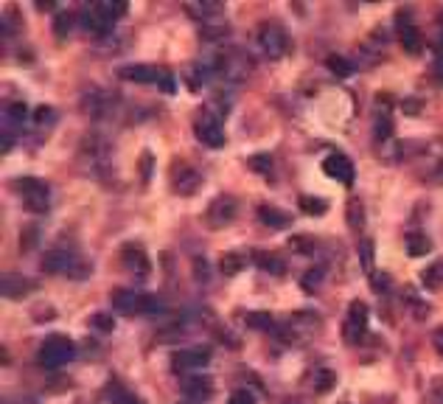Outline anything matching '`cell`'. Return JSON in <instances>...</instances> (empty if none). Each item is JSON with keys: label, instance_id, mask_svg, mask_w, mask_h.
Returning <instances> with one entry per match:
<instances>
[{"label": "cell", "instance_id": "obj_1", "mask_svg": "<svg viewBox=\"0 0 443 404\" xmlns=\"http://www.w3.org/2000/svg\"><path fill=\"white\" fill-rule=\"evenodd\" d=\"M124 14H127V3H124V0L93 3L88 11H85L82 23H85V29H90L93 34H107V31L113 29V23H115L118 17H124Z\"/></svg>", "mask_w": 443, "mask_h": 404}, {"label": "cell", "instance_id": "obj_2", "mask_svg": "<svg viewBox=\"0 0 443 404\" xmlns=\"http://www.w3.org/2000/svg\"><path fill=\"white\" fill-rule=\"evenodd\" d=\"M73 343L68 340V337H62V334H53V337H48L43 343V348H40V365L48 368V371H53V368H62V365H68L71 359H73Z\"/></svg>", "mask_w": 443, "mask_h": 404}, {"label": "cell", "instance_id": "obj_3", "mask_svg": "<svg viewBox=\"0 0 443 404\" xmlns=\"http://www.w3.org/2000/svg\"><path fill=\"white\" fill-rule=\"evenodd\" d=\"M17 191L23 197V205L34 214H43L48 211V185L43 180H34V177H23L17 180Z\"/></svg>", "mask_w": 443, "mask_h": 404}, {"label": "cell", "instance_id": "obj_4", "mask_svg": "<svg viewBox=\"0 0 443 404\" xmlns=\"http://www.w3.org/2000/svg\"><path fill=\"white\" fill-rule=\"evenodd\" d=\"M194 133L197 138L205 143V146H211V149H219L222 143H224V133H222V115L219 113H202L197 121H194Z\"/></svg>", "mask_w": 443, "mask_h": 404}, {"label": "cell", "instance_id": "obj_5", "mask_svg": "<svg viewBox=\"0 0 443 404\" xmlns=\"http://www.w3.org/2000/svg\"><path fill=\"white\" fill-rule=\"evenodd\" d=\"M259 45H261V51H264L269 59H281L289 51V40H286L283 29L275 26V23H266L264 29L259 31Z\"/></svg>", "mask_w": 443, "mask_h": 404}, {"label": "cell", "instance_id": "obj_6", "mask_svg": "<svg viewBox=\"0 0 443 404\" xmlns=\"http://www.w3.org/2000/svg\"><path fill=\"white\" fill-rule=\"evenodd\" d=\"M73 267H76V264H73V250H68L65 244L56 242L51 250H45V256H43L45 272H51V275H62V272H71Z\"/></svg>", "mask_w": 443, "mask_h": 404}, {"label": "cell", "instance_id": "obj_7", "mask_svg": "<svg viewBox=\"0 0 443 404\" xmlns=\"http://www.w3.org/2000/svg\"><path fill=\"white\" fill-rule=\"evenodd\" d=\"M323 172L328 175L331 180H337V182H343V185H351L354 182V163L343 155V152H331L325 160H323Z\"/></svg>", "mask_w": 443, "mask_h": 404}, {"label": "cell", "instance_id": "obj_8", "mask_svg": "<svg viewBox=\"0 0 443 404\" xmlns=\"http://www.w3.org/2000/svg\"><path fill=\"white\" fill-rule=\"evenodd\" d=\"M236 211H239L236 197H227V194H224V197H217V200L211 202V208H208L205 219H208L211 227H224V224L236 217Z\"/></svg>", "mask_w": 443, "mask_h": 404}, {"label": "cell", "instance_id": "obj_9", "mask_svg": "<svg viewBox=\"0 0 443 404\" xmlns=\"http://www.w3.org/2000/svg\"><path fill=\"white\" fill-rule=\"evenodd\" d=\"M208 359H211V348L197 346V348H182V351H177L172 357V362H174L177 371H197V368H205Z\"/></svg>", "mask_w": 443, "mask_h": 404}, {"label": "cell", "instance_id": "obj_10", "mask_svg": "<svg viewBox=\"0 0 443 404\" xmlns=\"http://www.w3.org/2000/svg\"><path fill=\"white\" fill-rule=\"evenodd\" d=\"M396 29H399V40L404 45V51L407 53H418L421 51V34H418L410 11H401L399 17H396Z\"/></svg>", "mask_w": 443, "mask_h": 404}, {"label": "cell", "instance_id": "obj_11", "mask_svg": "<svg viewBox=\"0 0 443 404\" xmlns=\"http://www.w3.org/2000/svg\"><path fill=\"white\" fill-rule=\"evenodd\" d=\"M365 326H368V306L362 301H354L348 306V323H345L348 343H359V337L365 334Z\"/></svg>", "mask_w": 443, "mask_h": 404}, {"label": "cell", "instance_id": "obj_12", "mask_svg": "<svg viewBox=\"0 0 443 404\" xmlns=\"http://www.w3.org/2000/svg\"><path fill=\"white\" fill-rule=\"evenodd\" d=\"M121 79H130V82H137V85H157L160 68H152V65H127V68H121Z\"/></svg>", "mask_w": 443, "mask_h": 404}, {"label": "cell", "instance_id": "obj_13", "mask_svg": "<svg viewBox=\"0 0 443 404\" xmlns=\"http://www.w3.org/2000/svg\"><path fill=\"white\" fill-rule=\"evenodd\" d=\"M211 379H205V376H188V379H182V393L191 399V402H205L208 396H211Z\"/></svg>", "mask_w": 443, "mask_h": 404}, {"label": "cell", "instance_id": "obj_14", "mask_svg": "<svg viewBox=\"0 0 443 404\" xmlns=\"http://www.w3.org/2000/svg\"><path fill=\"white\" fill-rule=\"evenodd\" d=\"M113 304H115L118 312L137 314L140 312V292H135V289H115L113 292Z\"/></svg>", "mask_w": 443, "mask_h": 404}, {"label": "cell", "instance_id": "obj_15", "mask_svg": "<svg viewBox=\"0 0 443 404\" xmlns=\"http://www.w3.org/2000/svg\"><path fill=\"white\" fill-rule=\"evenodd\" d=\"M199 185H202V177H199L194 169H182L177 177H174V191H177L179 197H191V194H197Z\"/></svg>", "mask_w": 443, "mask_h": 404}, {"label": "cell", "instance_id": "obj_16", "mask_svg": "<svg viewBox=\"0 0 443 404\" xmlns=\"http://www.w3.org/2000/svg\"><path fill=\"white\" fill-rule=\"evenodd\" d=\"M124 261L135 269L137 278H146V272H149V259H146V253H143L137 244H127V247H124Z\"/></svg>", "mask_w": 443, "mask_h": 404}, {"label": "cell", "instance_id": "obj_17", "mask_svg": "<svg viewBox=\"0 0 443 404\" xmlns=\"http://www.w3.org/2000/svg\"><path fill=\"white\" fill-rule=\"evenodd\" d=\"M31 292V281H26L23 275H6L3 278V295L6 298H26Z\"/></svg>", "mask_w": 443, "mask_h": 404}, {"label": "cell", "instance_id": "obj_18", "mask_svg": "<svg viewBox=\"0 0 443 404\" xmlns=\"http://www.w3.org/2000/svg\"><path fill=\"white\" fill-rule=\"evenodd\" d=\"M429 250H432V242H429L427 236H421V233H410V236H407V253H410L412 259L427 256Z\"/></svg>", "mask_w": 443, "mask_h": 404}, {"label": "cell", "instance_id": "obj_19", "mask_svg": "<svg viewBox=\"0 0 443 404\" xmlns=\"http://www.w3.org/2000/svg\"><path fill=\"white\" fill-rule=\"evenodd\" d=\"M247 267V259L241 256V253H224L219 259V269L224 272V275H236V272H241V269Z\"/></svg>", "mask_w": 443, "mask_h": 404}, {"label": "cell", "instance_id": "obj_20", "mask_svg": "<svg viewBox=\"0 0 443 404\" xmlns=\"http://www.w3.org/2000/svg\"><path fill=\"white\" fill-rule=\"evenodd\" d=\"M259 219L264 224H269V227H283V224L289 222V217L281 214V211H275L272 205H261V208H259Z\"/></svg>", "mask_w": 443, "mask_h": 404}, {"label": "cell", "instance_id": "obj_21", "mask_svg": "<svg viewBox=\"0 0 443 404\" xmlns=\"http://www.w3.org/2000/svg\"><path fill=\"white\" fill-rule=\"evenodd\" d=\"M421 284L427 289H441L443 286V264H432L421 272Z\"/></svg>", "mask_w": 443, "mask_h": 404}, {"label": "cell", "instance_id": "obj_22", "mask_svg": "<svg viewBox=\"0 0 443 404\" xmlns=\"http://www.w3.org/2000/svg\"><path fill=\"white\" fill-rule=\"evenodd\" d=\"M325 65H328V68H331V71H334V73H337V76H343V79H345V76H351V73H354V65H351V62H348V59H343V56H340V53H331V56H328V59H325Z\"/></svg>", "mask_w": 443, "mask_h": 404}, {"label": "cell", "instance_id": "obj_23", "mask_svg": "<svg viewBox=\"0 0 443 404\" xmlns=\"http://www.w3.org/2000/svg\"><path fill=\"white\" fill-rule=\"evenodd\" d=\"M110 404H143V402H140L135 393H130V390L113 385V388H110Z\"/></svg>", "mask_w": 443, "mask_h": 404}, {"label": "cell", "instance_id": "obj_24", "mask_svg": "<svg viewBox=\"0 0 443 404\" xmlns=\"http://www.w3.org/2000/svg\"><path fill=\"white\" fill-rule=\"evenodd\" d=\"M157 88L163 90V93H169V95H174V93H177V79H174V71H169V68H160Z\"/></svg>", "mask_w": 443, "mask_h": 404}, {"label": "cell", "instance_id": "obj_25", "mask_svg": "<svg viewBox=\"0 0 443 404\" xmlns=\"http://www.w3.org/2000/svg\"><path fill=\"white\" fill-rule=\"evenodd\" d=\"M301 208L311 214V217H320V214H325V200H320V197H301Z\"/></svg>", "mask_w": 443, "mask_h": 404}, {"label": "cell", "instance_id": "obj_26", "mask_svg": "<svg viewBox=\"0 0 443 404\" xmlns=\"http://www.w3.org/2000/svg\"><path fill=\"white\" fill-rule=\"evenodd\" d=\"M37 242H40V227H37V224H26V230H23V236H20L23 250H34Z\"/></svg>", "mask_w": 443, "mask_h": 404}, {"label": "cell", "instance_id": "obj_27", "mask_svg": "<svg viewBox=\"0 0 443 404\" xmlns=\"http://www.w3.org/2000/svg\"><path fill=\"white\" fill-rule=\"evenodd\" d=\"M250 169L259 172V175H269V172H272V160H269V155H253V157H250Z\"/></svg>", "mask_w": 443, "mask_h": 404}, {"label": "cell", "instance_id": "obj_28", "mask_svg": "<svg viewBox=\"0 0 443 404\" xmlns=\"http://www.w3.org/2000/svg\"><path fill=\"white\" fill-rule=\"evenodd\" d=\"M256 261H259L261 267L269 269V272H275V275H281V272H283V264H281V261H278L275 256H266V253H259V256H256Z\"/></svg>", "mask_w": 443, "mask_h": 404}, {"label": "cell", "instance_id": "obj_29", "mask_svg": "<svg viewBox=\"0 0 443 404\" xmlns=\"http://www.w3.org/2000/svg\"><path fill=\"white\" fill-rule=\"evenodd\" d=\"M334 382H337V376H334L331 371H320V373H317V393L331 390V388H334Z\"/></svg>", "mask_w": 443, "mask_h": 404}, {"label": "cell", "instance_id": "obj_30", "mask_svg": "<svg viewBox=\"0 0 443 404\" xmlns=\"http://www.w3.org/2000/svg\"><path fill=\"white\" fill-rule=\"evenodd\" d=\"M390 133H393L390 118H387V115H379V121H376V140H387Z\"/></svg>", "mask_w": 443, "mask_h": 404}, {"label": "cell", "instance_id": "obj_31", "mask_svg": "<svg viewBox=\"0 0 443 404\" xmlns=\"http://www.w3.org/2000/svg\"><path fill=\"white\" fill-rule=\"evenodd\" d=\"M289 247H292V250H298V253H311V247H314V242H311L309 236H292V242H289Z\"/></svg>", "mask_w": 443, "mask_h": 404}, {"label": "cell", "instance_id": "obj_32", "mask_svg": "<svg viewBox=\"0 0 443 404\" xmlns=\"http://www.w3.org/2000/svg\"><path fill=\"white\" fill-rule=\"evenodd\" d=\"M401 110H404L407 115H418V113L424 110V101H418V98H404V101H401Z\"/></svg>", "mask_w": 443, "mask_h": 404}, {"label": "cell", "instance_id": "obj_33", "mask_svg": "<svg viewBox=\"0 0 443 404\" xmlns=\"http://www.w3.org/2000/svg\"><path fill=\"white\" fill-rule=\"evenodd\" d=\"M247 323H250L253 328H272V317H269V314H250Z\"/></svg>", "mask_w": 443, "mask_h": 404}, {"label": "cell", "instance_id": "obj_34", "mask_svg": "<svg viewBox=\"0 0 443 404\" xmlns=\"http://www.w3.org/2000/svg\"><path fill=\"white\" fill-rule=\"evenodd\" d=\"M93 326H95L98 331H113V317H107V314H93Z\"/></svg>", "mask_w": 443, "mask_h": 404}, {"label": "cell", "instance_id": "obj_35", "mask_svg": "<svg viewBox=\"0 0 443 404\" xmlns=\"http://www.w3.org/2000/svg\"><path fill=\"white\" fill-rule=\"evenodd\" d=\"M227 404H256V399H253L247 390H236V393L227 399Z\"/></svg>", "mask_w": 443, "mask_h": 404}, {"label": "cell", "instance_id": "obj_36", "mask_svg": "<svg viewBox=\"0 0 443 404\" xmlns=\"http://www.w3.org/2000/svg\"><path fill=\"white\" fill-rule=\"evenodd\" d=\"M149 172H155V157L152 155H143L140 157V175H143V180L149 177Z\"/></svg>", "mask_w": 443, "mask_h": 404}, {"label": "cell", "instance_id": "obj_37", "mask_svg": "<svg viewBox=\"0 0 443 404\" xmlns=\"http://www.w3.org/2000/svg\"><path fill=\"white\" fill-rule=\"evenodd\" d=\"M34 118H37V124H40V121H45V124H51V121H53V110H51V107H37Z\"/></svg>", "mask_w": 443, "mask_h": 404}, {"label": "cell", "instance_id": "obj_38", "mask_svg": "<svg viewBox=\"0 0 443 404\" xmlns=\"http://www.w3.org/2000/svg\"><path fill=\"white\" fill-rule=\"evenodd\" d=\"M68 23H71V14L56 17V34H68Z\"/></svg>", "mask_w": 443, "mask_h": 404}, {"label": "cell", "instance_id": "obj_39", "mask_svg": "<svg viewBox=\"0 0 443 404\" xmlns=\"http://www.w3.org/2000/svg\"><path fill=\"white\" fill-rule=\"evenodd\" d=\"M370 250H373V244L365 239V242H362V264H365V267L370 264Z\"/></svg>", "mask_w": 443, "mask_h": 404}, {"label": "cell", "instance_id": "obj_40", "mask_svg": "<svg viewBox=\"0 0 443 404\" xmlns=\"http://www.w3.org/2000/svg\"><path fill=\"white\" fill-rule=\"evenodd\" d=\"M432 343H435L438 354H443V328H435V334H432Z\"/></svg>", "mask_w": 443, "mask_h": 404}, {"label": "cell", "instance_id": "obj_41", "mask_svg": "<svg viewBox=\"0 0 443 404\" xmlns=\"http://www.w3.org/2000/svg\"><path fill=\"white\" fill-rule=\"evenodd\" d=\"M194 269H199L197 275H199L202 281H208V272H205V261H202V259H199V261H194Z\"/></svg>", "mask_w": 443, "mask_h": 404}, {"label": "cell", "instance_id": "obj_42", "mask_svg": "<svg viewBox=\"0 0 443 404\" xmlns=\"http://www.w3.org/2000/svg\"><path fill=\"white\" fill-rule=\"evenodd\" d=\"M441 45H443V31H441Z\"/></svg>", "mask_w": 443, "mask_h": 404}]
</instances>
